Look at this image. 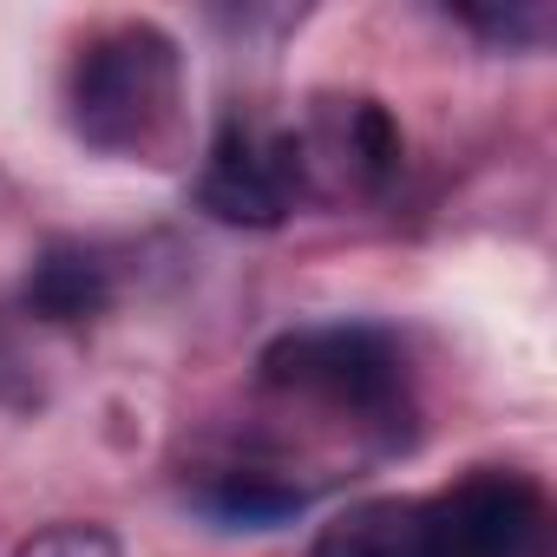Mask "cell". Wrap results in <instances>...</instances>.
<instances>
[{
	"label": "cell",
	"mask_w": 557,
	"mask_h": 557,
	"mask_svg": "<svg viewBox=\"0 0 557 557\" xmlns=\"http://www.w3.org/2000/svg\"><path fill=\"white\" fill-rule=\"evenodd\" d=\"M315 557H420V498H361L322 524Z\"/></svg>",
	"instance_id": "52a82bcc"
},
{
	"label": "cell",
	"mask_w": 557,
	"mask_h": 557,
	"mask_svg": "<svg viewBox=\"0 0 557 557\" xmlns=\"http://www.w3.org/2000/svg\"><path fill=\"white\" fill-rule=\"evenodd\" d=\"M302 145V177L309 197H335V190H381L400 171V125L381 99H315L309 125H296Z\"/></svg>",
	"instance_id": "5b68a950"
},
{
	"label": "cell",
	"mask_w": 557,
	"mask_h": 557,
	"mask_svg": "<svg viewBox=\"0 0 557 557\" xmlns=\"http://www.w3.org/2000/svg\"><path fill=\"white\" fill-rule=\"evenodd\" d=\"M197 505H203L210 518H223V524L269 531V524L296 518V511L309 505V492L289 485V479H275V472H216V479L197 492Z\"/></svg>",
	"instance_id": "ba28073f"
},
{
	"label": "cell",
	"mask_w": 557,
	"mask_h": 557,
	"mask_svg": "<svg viewBox=\"0 0 557 557\" xmlns=\"http://www.w3.org/2000/svg\"><path fill=\"white\" fill-rule=\"evenodd\" d=\"M466 27H479V34H492V40H531V34H544V14L537 8H511V14H459Z\"/></svg>",
	"instance_id": "30bf717a"
},
{
	"label": "cell",
	"mask_w": 557,
	"mask_h": 557,
	"mask_svg": "<svg viewBox=\"0 0 557 557\" xmlns=\"http://www.w3.org/2000/svg\"><path fill=\"white\" fill-rule=\"evenodd\" d=\"M420 557H550L544 485L479 466L440 498H420Z\"/></svg>",
	"instance_id": "3957f363"
},
{
	"label": "cell",
	"mask_w": 557,
	"mask_h": 557,
	"mask_svg": "<svg viewBox=\"0 0 557 557\" xmlns=\"http://www.w3.org/2000/svg\"><path fill=\"white\" fill-rule=\"evenodd\" d=\"M106 302H112V275H106V262L92 249L47 243L34 256V269H27V309L40 322H60V329L66 322H92V315H106Z\"/></svg>",
	"instance_id": "8992f818"
},
{
	"label": "cell",
	"mask_w": 557,
	"mask_h": 557,
	"mask_svg": "<svg viewBox=\"0 0 557 557\" xmlns=\"http://www.w3.org/2000/svg\"><path fill=\"white\" fill-rule=\"evenodd\" d=\"M302 197H309V177H302L296 125H262V119L230 112L223 132H216V145H210V158H203L197 203H203L216 223L275 230Z\"/></svg>",
	"instance_id": "277c9868"
},
{
	"label": "cell",
	"mask_w": 557,
	"mask_h": 557,
	"mask_svg": "<svg viewBox=\"0 0 557 557\" xmlns=\"http://www.w3.org/2000/svg\"><path fill=\"white\" fill-rule=\"evenodd\" d=\"M177 40L151 21L99 34L73 66V132L99 151H145L177 112Z\"/></svg>",
	"instance_id": "6da1fadb"
},
{
	"label": "cell",
	"mask_w": 557,
	"mask_h": 557,
	"mask_svg": "<svg viewBox=\"0 0 557 557\" xmlns=\"http://www.w3.org/2000/svg\"><path fill=\"white\" fill-rule=\"evenodd\" d=\"M14 557H119V544H112V531H99V524H53V531L27 537Z\"/></svg>",
	"instance_id": "9c48e42d"
},
{
	"label": "cell",
	"mask_w": 557,
	"mask_h": 557,
	"mask_svg": "<svg viewBox=\"0 0 557 557\" xmlns=\"http://www.w3.org/2000/svg\"><path fill=\"white\" fill-rule=\"evenodd\" d=\"M262 387L309 394L335 413H355L361 426H407V361L387 329L368 322H315L289 329L283 342L262 348Z\"/></svg>",
	"instance_id": "7a4b0ae2"
}]
</instances>
